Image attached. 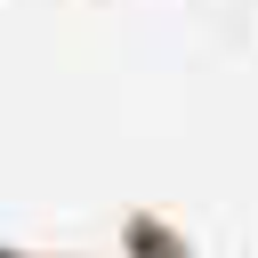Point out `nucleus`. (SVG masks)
I'll use <instances>...</instances> for the list:
<instances>
[{"label":"nucleus","mask_w":258,"mask_h":258,"mask_svg":"<svg viewBox=\"0 0 258 258\" xmlns=\"http://www.w3.org/2000/svg\"><path fill=\"white\" fill-rule=\"evenodd\" d=\"M0 258H8V250H0Z\"/></svg>","instance_id":"f257e3e1"}]
</instances>
